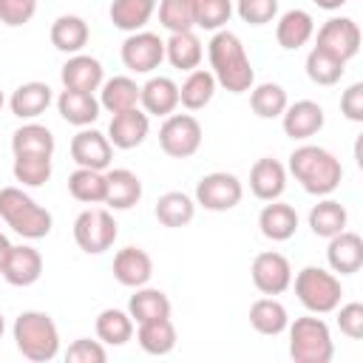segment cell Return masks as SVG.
<instances>
[{"mask_svg":"<svg viewBox=\"0 0 363 363\" xmlns=\"http://www.w3.org/2000/svg\"><path fill=\"white\" fill-rule=\"evenodd\" d=\"M318 9H323V11H337L340 6H346V0H312Z\"/></svg>","mask_w":363,"mask_h":363,"instance_id":"50","label":"cell"},{"mask_svg":"<svg viewBox=\"0 0 363 363\" xmlns=\"http://www.w3.org/2000/svg\"><path fill=\"white\" fill-rule=\"evenodd\" d=\"M176 326L170 318H156V320H145V323H136V340L142 346V352L147 354H170L176 349Z\"/></svg>","mask_w":363,"mask_h":363,"instance_id":"32","label":"cell"},{"mask_svg":"<svg viewBox=\"0 0 363 363\" xmlns=\"http://www.w3.org/2000/svg\"><path fill=\"white\" fill-rule=\"evenodd\" d=\"M0 218L28 241L45 238L54 227V216L43 204H37L23 187L14 184L0 190Z\"/></svg>","mask_w":363,"mask_h":363,"instance_id":"4","label":"cell"},{"mask_svg":"<svg viewBox=\"0 0 363 363\" xmlns=\"http://www.w3.org/2000/svg\"><path fill=\"white\" fill-rule=\"evenodd\" d=\"M65 360L68 363H105L108 360V349H105V343L96 337V340H91V337H77L68 349H65Z\"/></svg>","mask_w":363,"mask_h":363,"instance_id":"46","label":"cell"},{"mask_svg":"<svg viewBox=\"0 0 363 363\" xmlns=\"http://www.w3.org/2000/svg\"><path fill=\"white\" fill-rule=\"evenodd\" d=\"M9 250H11V241L0 233V267H3V261H6V255H9Z\"/></svg>","mask_w":363,"mask_h":363,"instance_id":"51","label":"cell"},{"mask_svg":"<svg viewBox=\"0 0 363 363\" xmlns=\"http://www.w3.org/2000/svg\"><path fill=\"white\" fill-rule=\"evenodd\" d=\"M3 332H6V320H3V312H0V337H3Z\"/></svg>","mask_w":363,"mask_h":363,"instance_id":"52","label":"cell"},{"mask_svg":"<svg viewBox=\"0 0 363 363\" xmlns=\"http://www.w3.org/2000/svg\"><path fill=\"white\" fill-rule=\"evenodd\" d=\"M3 281H9L11 286H31L40 281L43 275V255L40 250H34L31 244H11L3 267H0Z\"/></svg>","mask_w":363,"mask_h":363,"instance_id":"15","label":"cell"},{"mask_svg":"<svg viewBox=\"0 0 363 363\" xmlns=\"http://www.w3.org/2000/svg\"><path fill=\"white\" fill-rule=\"evenodd\" d=\"M150 133V116L142 111V108H130V111H122V113H113L111 116V125H108V142L119 150H133L139 147Z\"/></svg>","mask_w":363,"mask_h":363,"instance_id":"16","label":"cell"},{"mask_svg":"<svg viewBox=\"0 0 363 363\" xmlns=\"http://www.w3.org/2000/svg\"><path fill=\"white\" fill-rule=\"evenodd\" d=\"M233 11L250 26H267L278 17V0H233Z\"/></svg>","mask_w":363,"mask_h":363,"instance_id":"45","label":"cell"},{"mask_svg":"<svg viewBox=\"0 0 363 363\" xmlns=\"http://www.w3.org/2000/svg\"><path fill=\"white\" fill-rule=\"evenodd\" d=\"M159 23L164 31H193L196 28V0H159Z\"/></svg>","mask_w":363,"mask_h":363,"instance_id":"43","label":"cell"},{"mask_svg":"<svg viewBox=\"0 0 363 363\" xmlns=\"http://www.w3.org/2000/svg\"><path fill=\"white\" fill-rule=\"evenodd\" d=\"M250 326H252L258 335L275 337V335L286 332V326H289V312H286V306H284L275 295H264V298L252 301V306H250Z\"/></svg>","mask_w":363,"mask_h":363,"instance_id":"28","label":"cell"},{"mask_svg":"<svg viewBox=\"0 0 363 363\" xmlns=\"http://www.w3.org/2000/svg\"><path fill=\"white\" fill-rule=\"evenodd\" d=\"M258 230L264 238L269 241H289L298 230V213L292 204L275 199V201H267L264 210L258 213Z\"/></svg>","mask_w":363,"mask_h":363,"instance_id":"25","label":"cell"},{"mask_svg":"<svg viewBox=\"0 0 363 363\" xmlns=\"http://www.w3.org/2000/svg\"><path fill=\"white\" fill-rule=\"evenodd\" d=\"M250 190L255 199L261 201H275L284 196L286 190V167L272 159V156H264L258 159L252 167H250Z\"/></svg>","mask_w":363,"mask_h":363,"instance_id":"20","label":"cell"},{"mask_svg":"<svg viewBox=\"0 0 363 363\" xmlns=\"http://www.w3.org/2000/svg\"><path fill=\"white\" fill-rule=\"evenodd\" d=\"M292 284L301 306L309 309L312 315H329L340 306V298H343L340 278L323 267H303Z\"/></svg>","mask_w":363,"mask_h":363,"instance_id":"6","label":"cell"},{"mask_svg":"<svg viewBox=\"0 0 363 363\" xmlns=\"http://www.w3.org/2000/svg\"><path fill=\"white\" fill-rule=\"evenodd\" d=\"M139 105L147 116H170L179 108V85L170 77H150L139 85Z\"/></svg>","mask_w":363,"mask_h":363,"instance_id":"23","label":"cell"},{"mask_svg":"<svg viewBox=\"0 0 363 363\" xmlns=\"http://www.w3.org/2000/svg\"><path fill=\"white\" fill-rule=\"evenodd\" d=\"M48 37H51V45H54L57 51H62V54L71 57V54H79V51L88 45L91 31H88V23H85L79 14H60V17L51 23Z\"/></svg>","mask_w":363,"mask_h":363,"instance_id":"27","label":"cell"},{"mask_svg":"<svg viewBox=\"0 0 363 363\" xmlns=\"http://www.w3.org/2000/svg\"><path fill=\"white\" fill-rule=\"evenodd\" d=\"M340 113L349 122H363V82H352L340 94Z\"/></svg>","mask_w":363,"mask_h":363,"instance_id":"49","label":"cell"},{"mask_svg":"<svg viewBox=\"0 0 363 363\" xmlns=\"http://www.w3.org/2000/svg\"><path fill=\"white\" fill-rule=\"evenodd\" d=\"M68 193L82 204H102L105 201V170L77 167L68 176Z\"/></svg>","mask_w":363,"mask_h":363,"instance_id":"41","label":"cell"},{"mask_svg":"<svg viewBox=\"0 0 363 363\" xmlns=\"http://www.w3.org/2000/svg\"><path fill=\"white\" fill-rule=\"evenodd\" d=\"M233 17V0H196V28L221 31Z\"/></svg>","mask_w":363,"mask_h":363,"instance_id":"44","label":"cell"},{"mask_svg":"<svg viewBox=\"0 0 363 363\" xmlns=\"http://www.w3.org/2000/svg\"><path fill=\"white\" fill-rule=\"evenodd\" d=\"M337 326L346 337L352 340H360L363 337V303L360 301H349V303H340L337 309Z\"/></svg>","mask_w":363,"mask_h":363,"instance_id":"48","label":"cell"},{"mask_svg":"<svg viewBox=\"0 0 363 363\" xmlns=\"http://www.w3.org/2000/svg\"><path fill=\"white\" fill-rule=\"evenodd\" d=\"M37 14V0H0V23L9 28L26 26Z\"/></svg>","mask_w":363,"mask_h":363,"instance_id":"47","label":"cell"},{"mask_svg":"<svg viewBox=\"0 0 363 363\" xmlns=\"http://www.w3.org/2000/svg\"><path fill=\"white\" fill-rule=\"evenodd\" d=\"M207 60H210V74L216 82L230 91V94H247L255 85V68L244 51V43L238 34L221 28L213 31L207 43Z\"/></svg>","mask_w":363,"mask_h":363,"instance_id":"1","label":"cell"},{"mask_svg":"<svg viewBox=\"0 0 363 363\" xmlns=\"http://www.w3.org/2000/svg\"><path fill=\"white\" fill-rule=\"evenodd\" d=\"M315 45L323 48V51H329L332 57L349 62L360 51V26L352 17H329L318 28Z\"/></svg>","mask_w":363,"mask_h":363,"instance_id":"12","label":"cell"},{"mask_svg":"<svg viewBox=\"0 0 363 363\" xmlns=\"http://www.w3.org/2000/svg\"><path fill=\"white\" fill-rule=\"evenodd\" d=\"M216 88L218 82L210 74V68H193L187 71V79L179 85V105H184L187 111H201L213 102Z\"/></svg>","mask_w":363,"mask_h":363,"instance_id":"30","label":"cell"},{"mask_svg":"<svg viewBox=\"0 0 363 363\" xmlns=\"http://www.w3.org/2000/svg\"><path fill=\"white\" fill-rule=\"evenodd\" d=\"M133 318L128 315V312H122V309H102L99 315H96V323H94V329H96V337L105 343V346H125L130 337H133Z\"/></svg>","mask_w":363,"mask_h":363,"instance_id":"38","label":"cell"},{"mask_svg":"<svg viewBox=\"0 0 363 363\" xmlns=\"http://www.w3.org/2000/svg\"><path fill=\"white\" fill-rule=\"evenodd\" d=\"M204 48L196 31H176L164 40V60L179 71H193L201 65Z\"/></svg>","mask_w":363,"mask_h":363,"instance_id":"29","label":"cell"},{"mask_svg":"<svg viewBox=\"0 0 363 363\" xmlns=\"http://www.w3.org/2000/svg\"><path fill=\"white\" fill-rule=\"evenodd\" d=\"M99 108H105L108 113H122L130 108H139V85L136 79L119 74L111 77L99 85Z\"/></svg>","mask_w":363,"mask_h":363,"instance_id":"31","label":"cell"},{"mask_svg":"<svg viewBox=\"0 0 363 363\" xmlns=\"http://www.w3.org/2000/svg\"><path fill=\"white\" fill-rule=\"evenodd\" d=\"M156 6H159V0H111L108 14H111V23L119 31L133 34V31H142L150 23Z\"/></svg>","mask_w":363,"mask_h":363,"instance_id":"33","label":"cell"},{"mask_svg":"<svg viewBox=\"0 0 363 363\" xmlns=\"http://www.w3.org/2000/svg\"><path fill=\"white\" fill-rule=\"evenodd\" d=\"M6 105V96H3V88H0V108Z\"/></svg>","mask_w":363,"mask_h":363,"instance_id":"53","label":"cell"},{"mask_svg":"<svg viewBox=\"0 0 363 363\" xmlns=\"http://www.w3.org/2000/svg\"><path fill=\"white\" fill-rule=\"evenodd\" d=\"M323 122H326V113H323V108H320L318 102H312V99H298V102L286 105L284 113H281L284 133H286L289 139H295V142H306V139H312L315 133H320Z\"/></svg>","mask_w":363,"mask_h":363,"instance_id":"14","label":"cell"},{"mask_svg":"<svg viewBox=\"0 0 363 363\" xmlns=\"http://www.w3.org/2000/svg\"><path fill=\"white\" fill-rule=\"evenodd\" d=\"M303 68H306V77H309L315 85L329 88V85H337V82H340V77H343V71H346V62L337 60V57H332L329 51L312 45V51L306 54Z\"/></svg>","mask_w":363,"mask_h":363,"instance_id":"40","label":"cell"},{"mask_svg":"<svg viewBox=\"0 0 363 363\" xmlns=\"http://www.w3.org/2000/svg\"><path fill=\"white\" fill-rule=\"evenodd\" d=\"M289 357L295 363H329L335 357V340L323 318L303 315L289 326Z\"/></svg>","mask_w":363,"mask_h":363,"instance_id":"5","label":"cell"},{"mask_svg":"<svg viewBox=\"0 0 363 363\" xmlns=\"http://www.w3.org/2000/svg\"><path fill=\"white\" fill-rule=\"evenodd\" d=\"M315 37V20L303 9H289L275 23V40L284 51H298Z\"/></svg>","mask_w":363,"mask_h":363,"instance_id":"24","label":"cell"},{"mask_svg":"<svg viewBox=\"0 0 363 363\" xmlns=\"http://www.w3.org/2000/svg\"><path fill=\"white\" fill-rule=\"evenodd\" d=\"M250 278H252V286L261 295H281L292 286V264H289L286 255H281L275 250H267V252H258L252 258Z\"/></svg>","mask_w":363,"mask_h":363,"instance_id":"11","label":"cell"},{"mask_svg":"<svg viewBox=\"0 0 363 363\" xmlns=\"http://www.w3.org/2000/svg\"><path fill=\"white\" fill-rule=\"evenodd\" d=\"M71 159L77 167H91V170H108L113 159V145L108 142V133L96 128H79L77 136L71 139Z\"/></svg>","mask_w":363,"mask_h":363,"instance_id":"13","label":"cell"},{"mask_svg":"<svg viewBox=\"0 0 363 363\" xmlns=\"http://www.w3.org/2000/svg\"><path fill=\"white\" fill-rule=\"evenodd\" d=\"M201 122L193 113H170L159 128V147L170 159H190L201 147Z\"/></svg>","mask_w":363,"mask_h":363,"instance_id":"8","label":"cell"},{"mask_svg":"<svg viewBox=\"0 0 363 363\" xmlns=\"http://www.w3.org/2000/svg\"><path fill=\"white\" fill-rule=\"evenodd\" d=\"M60 79H62V88H71V91H99V85L105 82V68L96 57L91 54H71L65 60V65L60 68Z\"/></svg>","mask_w":363,"mask_h":363,"instance_id":"17","label":"cell"},{"mask_svg":"<svg viewBox=\"0 0 363 363\" xmlns=\"http://www.w3.org/2000/svg\"><path fill=\"white\" fill-rule=\"evenodd\" d=\"M286 105H289V96L278 82H258L250 88V108L261 119H278Z\"/></svg>","mask_w":363,"mask_h":363,"instance_id":"39","label":"cell"},{"mask_svg":"<svg viewBox=\"0 0 363 363\" xmlns=\"http://www.w3.org/2000/svg\"><path fill=\"white\" fill-rule=\"evenodd\" d=\"M54 147H57L54 133H51L45 125L34 122V119L26 122V125H20V128L11 133V150H14V156H20V153L54 156Z\"/></svg>","mask_w":363,"mask_h":363,"instance_id":"37","label":"cell"},{"mask_svg":"<svg viewBox=\"0 0 363 363\" xmlns=\"http://www.w3.org/2000/svg\"><path fill=\"white\" fill-rule=\"evenodd\" d=\"M349 224V213L340 201L329 199V196H320V201L309 210V230L318 235V238H332L337 233H343Z\"/></svg>","mask_w":363,"mask_h":363,"instance_id":"35","label":"cell"},{"mask_svg":"<svg viewBox=\"0 0 363 363\" xmlns=\"http://www.w3.org/2000/svg\"><path fill=\"white\" fill-rule=\"evenodd\" d=\"M142 199V179L128 167L105 170V201L108 210H130Z\"/></svg>","mask_w":363,"mask_h":363,"instance_id":"19","label":"cell"},{"mask_svg":"<svg viewBox=\"0 0 363 363\" xmlns=\"http://www.w3.org/2000/svg\"><path fill=\"white\" fill-rule=\"evenodd\" d=\"M153 275V258L142 250V247H122L116 255H113V278L128 286V289H136V286H145Z\"/></svg>","mask_w":363,"mask_h":363,"instance_id":"21","label":"cell"},{"mask_svg":"<svg viewBox=\"0 0 363 363\" xmlns=\"http://www.w3.org/2000/svg\"><path fill=\"white\" fill-rule=\"evenodd\" d=\"M51 156H37V153H20L14 156L11 173L14 182H20L23 187H43L51 179Z\"/></svg>","mask_w":363,"mask_h":363,"instance_id":"42","label":"cell"},{"mask_svg":"<svg viewBox=\"0 0 363 363\" xmlns=\"http://www.w3.org/2000/svg\"><path fill=\"white\" fill-rule=\"evenodd\" d=\"M119 57L130 74H153L164 60V40L153 31H145V28L133 31L125 37Z\"/></svg>","mask_w":363,"mask_h":363,"instance_id":"10","label":"cell"},{"mask_svg":"<svg viewBox=\"0 0 363 363\" xmlns=\"http://www.w3.org/2000/svg\"><path fill=\"white\" fill-rule=\"evenodd\" d=\"M153 213H156V221L162 227H173V230L176 227H187L193 221V216H196V199L182 193V190H170V193L159 196Z\"/></svg>","mask_w":363,"mask_h":363,"instance_id":"34","label":"cell"},{"mask_svg":"<svg viewBox=\"0 0 363 363\" xmlns=\"http://www.w3.org/2000/svg\"><path fill=\"white\" fill-rule=\"evenodd\" d=\"M57 111L60 116L74 125V128H88L99 119V99L88 91H71V88H62L60 96H57Z\"/></svg>","mask_w":363,"mask_h":363,"instance_id":"26","label":"cell"},{"mask_svg":"<svg viewBox=\"0 0 363 363\" xmlns=\"http://www.w3.org/2000/svg\"><path fill=\"white\" fill-rule=\"evenodd\" d=\"M128 315L133 318V323H145V320H156V318H170V298L162 289L153 286H136L130 301H128Z\"/></svg>","mask_w":363,"mask_h":363,"instance_id":"36","label":"cell"},{"mask_svg":"<svg viewBox=\"0 0 363 363\" xmlns=\"http://www.w3.org/2000/svg\"><path fill=\"white\" fill-rule=\"evenodd\" d=\"M193 199L199 207H204L210 213H227V210L238 207V201L244 199V187H241V179L235 173L213 170V173L199 179Z\"/></svg>","mask_w":363,"mask_h":363,"instance_id":"9","label":"cell"},{"mask_svg":"<svg viewBox=\"0 0 363 363\" xmlns=\"http://www.w3.org/2000/svg\"><path fill=\"white\" fill-rule=\"evenodd\" d=\"M286 170L309 196H332L343 182V164L320 145H301L289 153Z\"/></svg>","mask_w":363,"mask_h":363,"instance_id":"2","label":"cell"},{"mask_svg":"<svg viewBox=\"0 0 363 363\" xmlns=\"http://www.w3.org/2000/svg\"><path fill=\"white\" fill-rule=\"evenodd\" d=\"M116 235L119 224L105 207H88L74 218V241L88 255H102L105 250H111Z\"/></svg>","mask_w":363,"mask_h":363,"instance_id":"7","label":"cell"},{"mask_svg":"<svg viewBox=\"0 0 363 363\" xmlns=\"http://www.w3.org/2000/svg\"><path fill=\"white\" fill-rule=\"evenodd\" d=\"M326 261L335 275H354L363 267V238L352 230H343L329 238Z\"/></svg>","mask_w":363,"mask_h":363,"instance_id":"18","label":"cell"},{"mask_svg":"<svg viewBox=\"0 0 363 363\" xmlns=\"http://www.w3.org/2000/svg\"><path fill=\"white\" fill-rule=\"evenodd\" d=\"M51 102H54L51 85H48V82H37V79L17 85L14 94L9 96L11 113H14L17 119H26V122H31V119H37L40 113H45Z\"/></svg>","mask_w":363,"mask_h":363,"instance_id":"22","label":"cell"},{"mask_svg":"<svg viewBox=\"0 0 363 363\" xmlns=\"http://www.w3.org/2000/svg\"><path fill=\"white\" fill-rule=\"evenodd\" d=\"M17 352L31 363H48L60 354V329L48 312L26 309L14 318L11 326Z\"/></svg>","mask_w":363,"mask_h":363,"instance_id":"3","label":"cell"}]
</instances>
